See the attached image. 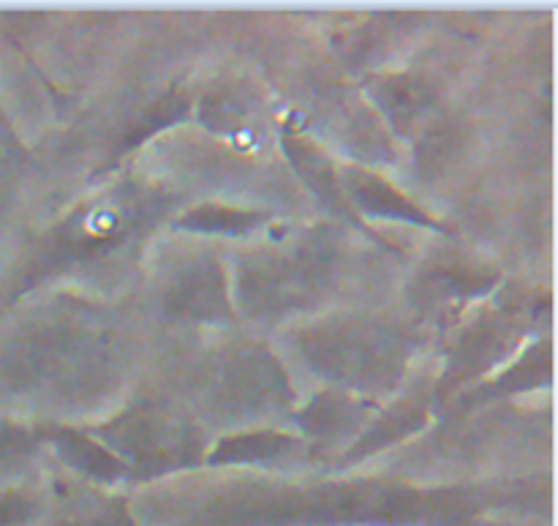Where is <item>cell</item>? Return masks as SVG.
<instances>
[{"instance_id":"obj_1","label":"cell","mask_w":558,"mask_h":526,"mask_svg":"<svg viewBox=\"0 0 558 526\" xmlns=\"http://www.w3.org/2000/svg\"><path fill=\"white\" fill-rule=\"evenodd\" d=\"M392 349L385 338H376L365 331H336L322 333L314 358L322 369L332 371L341 380L352 382H379L385 380L392 366Z\"/></svg>"},{"instance_id":"obj_2","label":"cell","mask_w":558,"mask_h":526,"mask_svg":"<svg viewBox=\"0 0 558 526\" xmlns=\"http://www.w3.org/2000/svg\"><path fill=\"white\" fill-rule=\"evenodd\" d=\"M118 445L142 464H169L183 453L185 437L180 434V429L172 420L142 415V418L125 420L123 434L118 437Z\"/></svg>"},{"instance_id":"obj_3","label":"cell","mask_w":558,"mask_h":526,"mask_svg":"<svg viewBox=\"0 0 558 526\" xmlns=\"http://www.w3.org/2000/svg\"><path fill=\"white\" fill-rule=\"evenodd\" d=\"M221 295V284L216 282V276L196 273L180 287V303H183V311H191V314H216L213 309H218Z\"/></svg>"},{"instance_id":"obj_4","label":"cell","mask_w":558,"mask_h":526,"mask_svg":"<svg viewBox=\"0 0 558 526\" xmlns=\"http://www.w3.org/2000/svg\"><path fill=\"white\" fill-rule=\"evenodd\" d=\"M360 200H363L365 207H371V211L376 213H385V216H398V213H401V216H414L412 207H409L396 191L387 189V186L381 183H365L363 191H360Z\"/></svg>"},{"instance_id":"obj_5","label":"cell","mask_w":558,"mask_h":526,"mask_svg":"<svg viewBox=\"0 0 558 526\" xmlns=\"http://www.w3.org/2000/svg\"><path fill=\"white\" fill-rule=\"evenodd\" d=\"M31 516V502L22 497H0V526H22Z\"/></svg>"},{"instance_id":"obj_6","label":"cell","mask_w":558,"mask_h":526,"mask_svg":"<svg viewBox=\"0 0 558 526\" xmlns=\"http://www.w3.org/2000/svg\"><path fill=\"white\" fill-rule=\"evenodd\" d=\"M82 526H136L129 518V513L120 511V507H109V511H101L98 516L87 518Z\"/></svg>"}]
</instances>
